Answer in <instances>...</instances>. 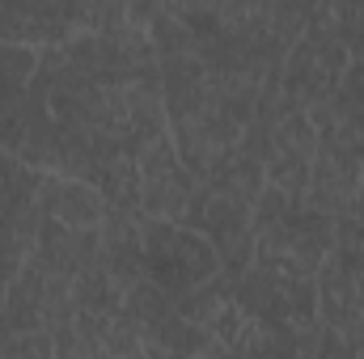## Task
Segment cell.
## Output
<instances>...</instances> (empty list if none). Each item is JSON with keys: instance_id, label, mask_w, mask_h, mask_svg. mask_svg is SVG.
Wrapping results in <instances>:
<instances>
[{"instance_id": "obj_4", "label": "cell", "mask_w": 364, "mask_h": 359, "mask_svg": "<svg viewBox=\"0 0 364 359\" xmlns=\"http://www.w3.org/2000/svg\"><path fill=\"white\" fill-rule=\"evenodd\" d=\"M38 203L51 220L68 224V228H102L110 203L106 194L85 178H64V174H51L38 190Z\"/></svg>"}, {"instance_id": "obj_2", "label": "cell", "mask_w": 364, "mask_h": 359, "mask_svg": "<svg viewBox=\"0 0 364 359\" xmlns=\"http://www.w3.org/2000/svg\"><path fill=\"white\" fill-rule=\"evenodd\" d=\"M178 224L203 233L216 245L220 270L229 279H237L242 270L250 267V258H255V228H250V207L246 203H237V199H229V194H220V190L199 182V190L186 203Z\"/></svg>"}, {"instance_id": "obj_3", "label": "cell", "mask_w": 364, "mask_h": 359, "mask_svg": "<svg viewBox=\"0 0 364 359\" xmlns=\"http://www.w3.org/2000/svg\"><path fill=\"white\" fill-rule=\"evenodd\" d=\"M199 178L174 148V140L161 131L140 148V211L144 216H166L182 220L186 203L195 199Z\"/></svg>"}, {"instance_id": "obj_1", "label": "cell", "mask_w": 364, "mask_h": 359, "mask_svg": "<svg viewBox=\"0 0 364 359\" xmlns=\"http://www.w3.org/2000/svg\"><path fill=\"white\" fill-rule=\"evenodd\" d=\"M140 237H144V275L161 283L170 296H182L199 287L203 279L220 275V254L216 245L166 216H140Z\"/></svg>"}, {"instance_id": "obj_5", "label": "cell", "mask_w": 364, "mask_h": 359, "mask_svg": "<svg viewBox=\"0 0 364 359\" xmlns=\"http://www.w3.org/2000/svg\"><path fill=\"white\" fill-rule=\"evenodd\" d=\"M356 186H360V165H348V161H339L335 153H326V148H314V165H309V194H305V203L309 207H318V211H326V216H348L352 211V203H356Z\"/></svg>"}, {"instance_id": "obj_7", "label": "cell", "mask_w": 364, "mask_h": 359, "mask_svg": "<svg viewBox=\"0 0 364 359\" xmlns=\"http://www.w3.org/2000/svg\"><path fill=\"white\" fill-rule=\"evenodd\" d=\"M55 9H60V17L73 26V30H81V26H90V13H93V0H51Z\"/></svg>"}, {"instance_id": "obj_6", "label": "cell", "mask_w": 364, "mask_h": 359, "mask_svg": "<svg viewBox=\"0 0 364 359\" xmlns=\"http://www.w3.org/2000/svg\"><path fill=\"white\" fill-rule=\"evenodd\" d=\"M0 38L4 43H64L73 26L60 17L51 0H0Z\"/></svg>"}]
</instances>
